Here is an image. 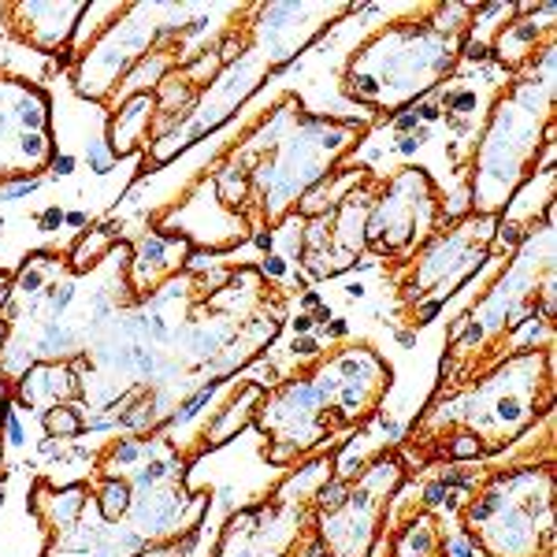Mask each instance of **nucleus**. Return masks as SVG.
Masks as SVG:
<instances>
[{"instance_id": "16", "label": "nucleus", "mask_w": 557, "mask_h": 557, "mask_svg": "<svg viewBox=\"0 0 557 557\" xmlns=\"http://www.w3.org/2000/svg\"><path fill=\"white\" fill-rule=\"evenodd\" d=\"M446 194L435 175L420 164H406L394 175H383L364 220V257L398 264L417 253L424 242L450 220Z\"/></svg>"}, {"instance_id": "14", "label": "nucleus", "mask_w": 557, "mask_h": 557, "mask_svg": "<svg viewBox=\"0 0 557 557\" xmlns=\"http://www.w3.org/2000/svg\"><path fill=\"white\" fill-rule=\"evenodd\" d=\"M338 454L327 450L298 469H290L272 491L253 506L238 509L223 524L220 543L212 557H312L317 539H312V509H317L320 491L338 472Z\"/></svg>"}, {"instance_id": "6", "label": "nucleus", "mask_w": 557, "mask_h": 557, "mask_svg": "<svg viewBox=\"0 0 557 557\" xmlns=\"http://www.w3.org/2000/svg\"><path fill=\"white\" fill-rule=\"evenodd\" d=\"M391 383L394 368L368 343L338 346L278 380L253 412L264 461L272 469H294L317 454L343 450L354 431L380 417Z\"/></svg>"}, {"instance_id": "11", "label": "nucleus", "mask_w": 557, "mask_h": 557, "mask_svg": "<svg viewBox=\"0 0 557 557\" xmlns=\"http://www.w3.org/2000/svg\"><path fill=\"white\" fill-rule=\"evenodd\" d=\"M223 8L194 4H120L112 20L94 34L75 41V67L71 83L75 94L108 112L120 108L127 97L152 94L172 71L194 57L201 45H186V38L205 30V20L223 15Z\"/></svg>"}, {"instance_id": "20", "label": "nucleus", "mask_w": 557, "mask_h": 557, "mask_svg": "<svg viewBox=\"0 0 557 557\" xmlns=\"http://www.w3.org/2000/svg\"><path fill=\"white\" fill-rule=\"evenodd\" d=\"M380 557H450V532L438 509L409 506L401 509L398 524L383 535Z\"/></svg>"}, {"instance_id": "9", "label": "nucleus", "mask_w": 557, "mask_h": 557, "mask_svg": "<svg viewBox=\"0 0 557 557\" xmlns=\"http://www.w3.org/2000/svg\"><path fill=\"white\" fill-rule=\"evenodd\" d=\"M557 278H554V205L546 201L543 223L524 235L509 264L487 283V290L461 312L446 331L443 364L435 391H454L480 380L494 364L520 349L550 346L535 343V323L554 331Z\"/></svg>"}, {"instance_id": "18", "label": "nucleus", "mask_w": 557, "mask_h": 557, "mask_svg": "<svg viewBox=\"0 0 557 557\" xmlns=\"http://www.w3.org/2000/svg\"><path fill=\"white\" fill-rule=\"evenodd\" d=\"M52 160V97L38 83L0 75V183H34L49 172Z\"/></svg>"}, {"instance_id": "15", "label": "nucleus", "mask_w": 557, "mask_h": 557, "mask_svg": "<svg viewBox=\"0 0 557 557\" xmlns=\"http://www.w3.org/2000/svg\"><path fill=\"white\" fill-rule=\"evenodd\" d=\"M409 483V465L394 446L372 454L349 480L331 475L312 509V557H375L394 498Z\"/></svg>"}, {"instance_id": "7", "label": "nucleus", "mask_w": 557, "mask_h": 557, "mask_svg": "<svg viewBox=\"0 0 557 557\" xmlns=\"http://www.w3.org/2000/svg\"><path fill=\"white\" fill-rule=\"evenodd\" d=\"M354 12L357 4H343V0H331V4H238V12L223 26L220 67L194 97L183 123L160 146L149 149V164L164 168L209 131L223 127L272 71L286 67L320 34H327Z\"/></svg>"}, {"instance_id": "21", "label": "nucleus", "mask_w": 557, "mask_h": 557, "mask_svg": "<svg viewBox=\"0 0 557 557\" xmlns=\"http://www.w3.org/2000/svg\"><path fill=\"white\" fill-rule=\"evenodd\" d=\"M0 465H4V424H0Z\"/></svg>"}, {"instance_id": "10", "label": "nucleus", "mask_w": 557, "mask_h": 557, "mask_svg": "<svg viewBox=\"0 0 557 557\" xmlns=\"http://www.w3.org/2000/svg\"><path fill=\"white\" fill-rule=\"evenodd\" d=\"M557 115V45L509 75L475 123L469 157H461L469 212L506 220L517 194L554 146Z\"/></svg>"}, {"instance_id": "3", "label": "nucleus", "mask_w": 557, "mask_h": 557, "mask_svg": "<svg viewBox=\"0 0 557 557\" xmlns=\"http://www.w3.org/2000/svg\"><path fill=\"white\" fill-rule=\"evenodd\" d=\"M134 242L108 227L83 235L67 253H30L0 290V386H12L38 364L86 357L108 320L127 305Z\"/></svg>"}, {"instance_id": "2", "label": "nucleus", "mask_w": 557, "mask_h": 557, "mask_svg": "<svg viewBox=\"0 0 557 557\" xmlns=\"http://www.w3.org/2000/svg\"><path fill=\"white\" fill-rule=\"evenodd\" d=\"M194 461L160 431L104 443L86 480L57 487L38 475L26 513L45 532L41 557H146L190 543L212 509V491L186 480Z\"/></svg>"}, {"instance_id": "8", "label": "nucleus", "mask_w": 557, "mask_h": 557, "mask_svg": "<svg viewBox=\"0 0 557 557\" xmlns=\"http://www.w3.org/2000/svg\"><path fill=\"white\" fill-rule=\"evenodd\" d=\"M483 8L461 0H435L417 12L375 26L346 57L343 97L383 123L438 89L472 49L475 20Z\"/></svg>"}, {"instance_id": "1", "label": "nucleus", "mask_w": 557, "mask_h": 557, "mask_svg": "<svg viewBox=\"0 0 557 557\" xmlns=\"http://www.w3.org/2000/svg\"><path fill=\"white\" fill-rule=\"evenodd\" d=\"M286 312L290 298L264 268L186 264L131 298L86 357L71 361L78 417L86 428L160 435L212 386L253 364L278 338Z\"/></svg>"}, {"instance_id": "17", "label": "nucleus", "mask_w": 557, "mask_h": 557, "mask_svg": "<svg viewBox=\"0 0 557 557\" xmlns=\"http://www.w3.org/2000/svg\"><path fill=\"white\" fill-rule=\"evenodd\" d=\"M380 178L383 175L361 168L349 190L338 194L335 201L320 205L317 212L301 215L298 260L309 278H335L361 264L368 205H372Z\"/></svg>"}, {"instance_id": "4", "label": "nucleus", "mask_w": 557, "mask_h": 557, "mask_svg": "<svg viewBox=\"0 0 557 557\" xmlns=\"http://www.w3.org/2000/svg\"><path fill=\"white\" fill-rule=\"evenodd\" d=\"M368 115L309 112L298 94H283L257 115L201 183L246 235H264L305 212L346 157L372 134Z\"/></svg>"}, {"instance_id": "5", "label": "nucleus", "mask_w": 557, "mask_h": 557, "mask_svg": "<svg viewBox=\"0 0 557 557\" xmlns=\"http://www.w3.org/2000/svg\"><path fill=\"white\" fill-rule=\"evenodd\" d=\"M554 398V343L520 349L480 380L454 391H431L394 450L406 457L409 475L435 465L498 457L550 417Z\"/></svg>"}, {"instance_id": "12", "label": "nucleus", "mask_w": 557, "mask_h": 557, "mask_svg": "<svg viewBox=\"0 0 557 557\" xmlns=\"http://www.w3.org/2000/svg\"><path fill=\"white\" fill-rule=\"evenodd\" d=\"M457 520L483 557H557L554 435L543 454H520L475 475Z\"/></svg>"}, {"instance_id": "19", "label": "nucleus", "mask_w": 557, "mask_h": 557, "mask_svg": "<svg viewBox=\"0 0 557 557\" xmlns=\"http://www.w3.org/2000/svg\"><path fill=\"white\" fill-rule=\"evenodd\" d=\"M86 8L89 4L78 0H64V4H4L0 12L8 20V30L41 57H71Z\"/></svg>"}, {"instance_id": "13", "label": "nucleus", "mask_w": 557, "mask_h": 557, "mask_svg": "<svg viewBox=\"0 0 557 557\" xmlns=\"http://www.w3.org/2000/svg\"><path fill=\"white\" fill-rule=\"evenodd\" d=\"M498 235L502 220L465 209L461 215H450L417 253L398 264H383V278L394 294V320L409 331L428 327L446 301L487 264Z\"/></svg>"}]
</instances>
